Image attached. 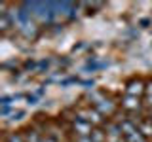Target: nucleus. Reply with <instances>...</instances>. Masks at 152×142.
<instances>
[{
	"mask_svg": "<svg viewBox=\"0 0 152 142\" xmlns=\"http://www.w3.org/2000/svg\"><path fill=\"white\" fill-rule=\"evenodd\" d=\"M118 127H120L122 136H124V140H126V142H146L145 136H142V133L139 131V127H135L131 121L124 120Z\"/></svg>",
	"mask_w": 152,
	"mask_h": 142,
	"instance_id": "1",
	"label": "nucleus"
},
{
	"mask_svg": "<svg viewBox=\"0 0 152 142\" xmlns=\"http://www.w3.org/2000/svg\"><path fill=\"white\" fill-rule=\"evenodd\" d=\"M74 129L78 133V136H89L91 135V123H89L86 117H76L74 120Z\"/></svg>",
	"mask_w": 152,
	"mask_h": 142,
	"instance_id": "2",
	"label": "nucleus"
},
{
	"mask_svg": "<svg viewBox=\"0 0 152 142\" xmlns=\"http://www.w3.org/2000/svg\"><path fill=\"white\" fill-rule=\"evenodd\" d=\"M139 97H131V95H126V99H124V102H122V106L126 108V110H129V112H135V110H139Z\"/></svg>",
	"mask_w": 152,
	"mask_h": 142,
	"instance_id": "3",
	"label": "nucleus"
},
{
	"mask_svg": "<svg viewBox=\"0 0 152 142\" xmlns=\"http://www.w3.org/2000/svg\"><path fill=\"white\" fill-rule=\"evenodd\" d=\"M142 93V82H131L129 87H127V95H131V97H139V95Z\"/></svg>",
	"mask_w": 152,
	"mask_h": 142,
	"instance_id": "4",
	"label": "nucleus"
},
{
	"mask_svg": "<svg viewBox=\"0 0 152 142\" xmlns=\"http://www.w3.org/2000/svg\"><path fill=\"white\" fill-rule=\"evenodd\" d=\"M95 106L101 110V114H112L114 112V104L110 102V101H99V102H95Z\"/></svg>",
	"mask_w": 152,
	"mask_h": 142,
	"instance_id": "5",
	"label": "nucleus"
},
{
	"mask_svg": "<svg viewBox=\"0 0 152 142\" xmlns=\"http://www.w3.org/2000/svg\"><path fill=\"white\" fill-rule=\"evenodd\" d=\"M89 138H91V142H107L108 135H107V133H103L101 129H93L91 135H89Z\"/></svg>",
	"mask_w": 152,
	"mask_h": 142,
	"instance_id": "6",
	"label": "nucleus"
},
{
	"mask_svg": "<svg viewBox=\"0 0 152 142\" xmlns=\"http://www.w3.org/2000/svg\"><path fill=\"white\" fill-rule=\"evenodd\" d=\"M44 142H57V140H55V138H46Z\"/></svg>",
	"mask_w": 152,
	"mask_h": 142,
	"instance_id": "7",
	"label": "nucleus"
}]
</instances>
